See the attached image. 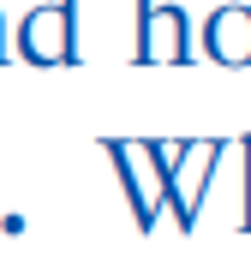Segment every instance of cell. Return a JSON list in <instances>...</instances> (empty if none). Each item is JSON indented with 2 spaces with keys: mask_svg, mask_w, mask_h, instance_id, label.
Masks as SVG:
<instances>
[{
  "mask_svg": "<svg viewBox=\"0 0 251 257\" xmlns=\"http://www.w3.org/2000/svg\"><path fill=\"white\" fill-rule=\"evenodd\" d=\"M203 54L215 66H251V6H215L203 18Z\"/></svg>",
  "mask_w": 251,
  "mask_h": 257,
  "instance_id": "obj_5",
  "label": "cell"
},
{
  "mask_svg": "<svg viewBox=\"0 0 251 257\" xmlns=\"http://www.w3.org/2000/svg\"><path fill=\"white\" fill-rule=\"evenodd\" d=\"M156 168H162V186H168V209L180 221V233L197 227V209H203V192H209V174L215 162L227 156V138H144Z\"/></svg>",
  "mask_w": 251,
  "mask_h": 257,
  "instance_id": "obj_1",
  "label": "cell"
},
{
  "mask_svg": "<svg viewBox=\"0 0 251 257\" xmlns=\"http://www.w3.org/2000/svg\"><path fill=\"white\" fill-rule=\"evenodd\" d=\"M18 54L30 66H72L78 60V0H42L18 24Z\"/></svg>",
  "mask_w": 251,
  "mask_h": 257,
  "instance_id": "obj_4",
  "label": "cell"
},
{
  "mask_svg": "<svg viewBox=\"0 0 251 257\" xmlns=\"http://www.w3.org/2000/svg\"><path fill=\"white\" fill-rule=\"evenodd\" d=\"M102 150H108V162H114V174L126 186V209L138 221V233H150L162 203H168V186H162V168H156L150 144L144 138H102Z\"/></svg>",
  "mask_w": 251,
  "mask_h": 257,
  "instance_id": "obj_3",
  "label": "cell"
},
{
  "mask_svg": "<svg viewBox=\"0 0 251 257\" xmlns=\"http://www.w3.org/2000/svg\"><path fill=\"white\" fill-rule=\"evenodd\" d=\"M239 162H245V209H239V227L251 233V132L239 138Z\"/></svg>",
  "mask_w": 251,
  "mask_h": 257,
  "instance_id": "obj_6",
  "label": "cell"
},
{
  "mask_svg": "<svg viewBox=\"0 0 251 257\" xmlns=\"http://www.w3.org/2000/svg\"><path fill=\"white\" fill-rule=\"evenodd\" d=\"M6 54H12V48H6V18H0V60H6Z\"/></svg>",
  "mask_w": 251,
  "mask_h": 257,
  "instance_id": "obj_7",
  "label": "cell"
},
{
  "mask_svg": "<svg viewBox=\"0 0 251 257\" xmlns=\"http://www.w3.org/2000/svg\"><path fill=\"white\" fill-rule=\"evenodd\" d=\"M132 60L138 66H191V18L174 0H132Z\"/></svg>",
  "mask_w": 251,
  "mask_h": 257,
  "instance_id": "obj_2",
  "label": "cell"
}]
</instances>
